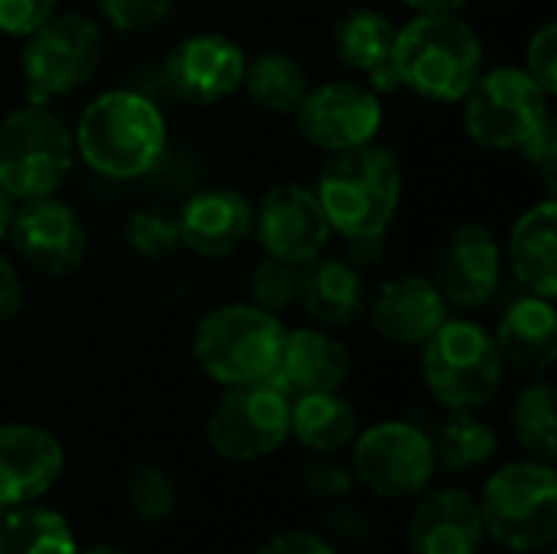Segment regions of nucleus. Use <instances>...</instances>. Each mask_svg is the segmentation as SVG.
Returning <instances> with one entry per match:
<instances>
[{
  "instance_id": "obj_1",
  "label": "nucleus",
  "mask_w": 557,
  "mask_h": 554,
  "mask_svg": "<svg viewBox=\"0 0 557 554\" xmlns=\"http://www.w3.org/2000/svg\"><path fill=\"white\" fill-rule=\"evenodd\" d=\"M72 140L75 157L98 176L137 180L160 163L166 150V121L147 95L111 88L85 104Z\"/></svg>"
},
{
  "instance_id": "obj_2",
  "label": "nucleus",
  "mask_w": 557,
  "mask_h": 554,
  "mask_svg": "<svg viewBox=\"0 0 557 554\" xmlns=\"http://www.w3.org/2000/svg\"><path fill=\"white\" fill-rule=\"evenodd\" d=\"M313 193L333 232L349 242H379L401 202V167L392 150L372 140L333 153Z\"/></svg>"
},
{
  "instance_id": "obj_3",
  "label": "nucleus",
  "mask_w": 557,
  "mask_h": 554,
  "mask_svg": "<svg viewBox=\"0 0 557 554\" xmlns=\"http://www.w3.org/2000/svg\"><path fill=\"white\" fill-rule=\"evenodd\" d=\"M398 85L428 101H460L483 72V42L460 13H414L395 33Z\"/></svg>"
},
{
  "instance_id": "obj_4",
  "label": "nucleus",
  "mask_w": 557,
  "mask_h": 554,
  "mask_svg": "<svg viewBox=\"0 0 557 554\" xmlns=\"http://www.w3.org/2000/svg\"><path fill=\"white\" fill-rule=\"evenodd\" d=\"M284 340L287 327L277 320V313L258 304H222L196 323L193 356L199 369L222 389L255 385L274 379Z\"/></svg>"
},
{
  "instance_id": "obj_5",
  "label": "nucleus",
  "mask_w": 557,
  "mask_h": 554,
  "mask_svg": "<svg viewBox=\"0 0 557 554\" xmlns=\"http://www.w3.org/2000/svg\"><path fill=\"white\" fill-rule=\"evenodd\" d=\"M483 529L503 549L532 554L557 539V477L552 464L516 460L499 467L480 500Z\"/></svg>"
},
{
  "instance_id": "obj_6",
  "label": "nucleus",
  "mask_w": 557,
  "mask_h": 554,
  "mask_svg": "<svg viewBox=\"0 0 557 554\" xmlns=\"http://www.w3.org/2000/svg\"><path fill=\"white\" fill-rule=\"evenodd\" d=\"M75 163L72 127L49 108L26 101L0 118V189L16 202L52 196Z\"/></svg>"
},
{
  "instance_id": "obj_7",
  "label": "nucleus",
  "mask_w": 557,
  "mask_h": 554,
  "mask_svg": "<svg viewBox=\"0 0 557 554\" xmlns=\"http://www.w3.org/2000/svg\"><path fill=\"white\" fill-rule=\"evenodd\" d=\"M421 349L424 382L447 411H476L499 395L506 366L480 323L447 317Z\"/></svg>"
},
{
  "instance_id": "obj_8",
  "label": "nucleus",
  "mask_w": 557,
  "mask_h": 554,
  "mask_svg": "<svg viewBox=\"0 0 557 554\" xmlns=\"http://www.w3.org/2000/svg\"><path fill=\"white\" fill-rule=\"evenodd\" d=\"M548 98L552 95L525 69L503 65L493 72H480L460 98L463 127L480 147L522 150L552 114Z\"/></svg>"
},
{
  "instance_id": "obj_9",
  "label": "nucleus",
  "mask_w": 557,
  "mask_h": 554,
  "mask_svg": "<svg viewBox=\"0 0 557 554\" xmlns=\"http://www.w3.org/2000/svg\"><path fill=\"white\" fill-rule=\"evenodd\" d=\"M104 52L101 26L82 13H52L23 46V82L33 104H49L78 91L98 69Z\"/></svg>"
},
{
  "instance_id": "obj_10",
  "label": "nucleus",
  "mask_w": 557,
  "mask_h": 554,
  "mask_svg": "<svg viewBox=\"0 0 557 554\" xmlns=\"http://www.w3.org/2000/svg\"><path fill=\"white\" fill-rule=\"evenodd\" d=\"M206 438L228 464L264 460L290 438V398L274 382L225 389L209 411Z\"/></svg>"
},
{
  "instance_id": "obj_11",
  "label": "nucleus",
  "mask_w": 557,
  "mask_h": 554,
  "mask_svg": "<svg viewBox=\"0 0 557 554\" xmlns=\"http://www.w3.org/2000/svg\"><path fill=\"white\" fill-rule=\"evenodd\" d=\"M352 473L379 500L421 496L437 470L431 438L408 421H382L352 441Z\"/></svg>"
},
{
  "instance_id": "obj_12",
  "label": "nucleus",
  "mask_w": 557,
  "mask_h": 554,
  "mask_svg": "<svg viewBox=\"0 0 557 554\" xmlns=\"http://www.w3.org/2000/svg\"><path fill=\"white\" fill-rule=\"evenodd\" d=\"M294 114L304 140L326 153H343L372 144L385 121L382 98L366 82L317 85L304 95Z\"/></svg>"
},
{
  "instance_id": "obj_13",
  "label": "nucleus",
  "mask_w": 557,
  "mask_h": 554,
  "mask_svg": "<svg viewBox=\"0 0 557 554\" xmlns=\"http://www.w3.org/2000/svg\"><path fill=\"white\" fill-rule=\"evenodd\" d=\"M251 232L258 235V245L264 248L268 258H277L297 268L320 258L333 235L317 193L300 183L271 186L255 206Z\"/></svg>"
},
{
  "instance_id": "obj_14",
  "label": "nucleus",
  "mask_w": 557,
  "mask_h": 554,
  "mask_svg": "<svg viewBox=\"0 0 557 554\" xmlns=\"http://www.w3.org/2000/svg\"><path fill=\"white\" fill-rule=\"evenodd\" d=\"M10 242L16 255L46 278H65L78 271L88 251V235L78 212L52 196L23 199L13 212Z\"/></svg>"
},
{
  "instance_id": "obj_15",
  "label": "nucleus",
  "mask_w": 557,
  "mask_h": 554,
  "mask_svg": "<svg viewBox=\"0 0 557 554\" xmlns=\"http://www.w3.org/2000/svg\"><path fill=\"white\" fill-rule=\"evenodd\" d=\"M434 284L444 294L447 307H457V310L486 307L503 284L499 238L480 222L454 229L437 251Z\"/></svg>"
},
{
  "instance_id": "obj_16",
  "label": "nucleus",
  "mask_w": 557,
  "mask_h": 554,
  "mask_svg": "<svg viewBox=\"0 0 557 554\" xmlns=\"http://www.w3.org/2000/svg\"><path fill=\"white\" fill-rule=\"evenodd\" d=\"M245 49L225 33H193L166 56L170 88L193 104H215L232 98L245 78Z\"/></svg>"
},
{
  "instance_id": "obj_17",
  "label": "nucleus",
  "mask_w": 557,
  "mask_h": 554,
  "mask_svg": "<svg viewBox=\"0 0 557 554\" xmlns=\"http://www.w3.org/2000/svg\"><path fill=\"white\" fill-rule=\"evenodd\" d=\"M447 300L434 278L405 271L385 278L372 297H366V313L379 336L395 346H424L447 320Z\"/></svg>"
},
{
  "instance_id": "obj_18",
  "label": "nucleus",
  "mask_w": 557,
  "mask_h": 554,
  "mask_svg": "<svg viewBox=\"0 0 557 554\" xmlns=\"http://www.w3.org/2000/svg\"><path fill=\"white\" fill-rule=\"evenodd\" d=\"M176 225L180 248H189L199 258H228L251 235L255 206L232 186H209L183 202Z\"/></svg>"
},
{
  "instance_id": "obj_19",
  "label": "nucleus",
  "mask_w": 557,
  "mask_h": 554,
  "mask_svg": "<svg viewBox=\"0 0 557 554\" xmlns=\"http://www.w3.org/2000/svg\"><path fill=\"white\" fill-rule=\"evenodd\" d=\"M65 467L62 444L36 424H0V509H16L59 480Z\"/></svg>"
},
{
  "instance_id": "obj_20",
  "label": "nucleus",
  "mask_w": 557,
  "mask_h": 554,
  "mask_svg": "<svg viewBox=\"0 0 557 554\" xmlns=\"http://www.w3.org/2000/svg\"><path fill=\"white\" fill-rule=\"evenodd\" d=\"M483 539L480 503L454 487L424 493L408 522V545L414 554H480Z\"/></svg>"
},
{
  "instance_id": "obj_21",
  "label": "nucleus",
  "mask_w": 557,
  "mask_h": 554,
  "mask_svg": "<svg viewBox=\"0 0 557 554\" xmlns=\"http://www.w3.org/2000/svg\"><path fill=\"white\" fill-rule=\"evenodd\" d=\"M346 379H349V349L333 333H326V327L287 330L281 366L271 379L287 398L339 392Z\"/></svg>"
},
{
  "instance_id": "obj_22",
  "label": "nucleus",
  "mask_w": 557,
  "mask_h": 554,
  "mask_svg": "<svg viewBox=\"0 0 557 554\" xmlns=\"http://www.w3.org/2000/svg\"><path fill=\"white\" fill-rule=\"evenodd\" d=\"M493 340L503 366L525 376H545L557 359L555 300L539 294L516 297L499 317Z\"/></svg>"
},
{
  "instance_id": "obj_23",
  "label": "nucleus",
  "mask_w": 557,
  "mask_h": 554,
  "mask_svg": "<svg viewBox=\"0 0 557 554\" xmlns=\"http://www.w3.org/2000/svg\"><path fill=\"white\" fill-rule=\"evenodd\" d=\"M395 33L398 26L382 10H372V7H356L343 13L333 29V46H336L339 62L366 75L369 88H375L379 95L398 88V75L392 65Z\"/></svg>"
},
{
  "instance_id": "obj_24",
  "label": "nucleus",
  "mask_w": 557,
  "mask_h": 554,
  "mask_svg": "<svg viewBox=\"0 0 557 554\" xmlns=\"http://www.w3.org/2000/svg\"><path fill=\"white\" fill-rule=\"evenodd\" d=\"M509 264L529 294L557 297V199L545 196L525 209L509 232Z\"/></svg>"
},
{
  "instance_id": "obj_25",
  "label": "nucleus",
  "mask_w": 557,
  "mask_h": 554,
  "mask_svg": "<svg viewBox=\"0 0 557 554\" xmlns=\"http://www.w3.org/2000/svg\"><path fill=\"white\" fill-rule=\"evenodd\" d=\"M366 281L343 258H313L300 268L297 300L320 327H349L366 313Z\"/></svg>"
},
{
  "instance_id": "obj_26",
  "label": "nucleus",
  "mask_w": 557,
  "mask_h": 554,
  "mask_svg": "<svg viewBox=\"0 0 557 554\" xmlns=\"http://www.w3.org/2000/svg\"><path fill=\"white\" fill-rule=\"evenodd\" d=\"M359 434L356 408L336 392L290 398V438L310 454H343Z\"/></svg>"
},
{
  "instance_id": "obj_27",
  "label": "nucleus",
  "mask_w": 557,
  "mask_h": 554,
  "mask_svg": "<svg viewBox=\"0 0 557 554\" xmlns=\"http://www.w3.org/2000/svg\"><path fill=\"white\" fill-rule=\"evenodd\" d=\"M242 88L261 111L294 114L304 95L310 91V78H307V69L290 52L271 49L245 62Z\"/></svg>"
},
{
  "instance_id": "obj_28",
  "label": "nucleus",
  "mask_w": 557,
  "mask_h": 554,
  "mask_svg": "<svg viewBox=\"0 0 557 554\" xmlns=\"http://www.w3.org/2000/svg\"><path fill=\"white\" fill-rule=\"evenodd\" d=\"M428 438H431L437 467L450 473L476 470L490 464L499 451V434L486 421H480L473 411H450Z\"/></svg>"
},
{
  "instance_id": "obj_29",
  "label": "nucleus",
  "mask_w": 557,
  "mask_h": 554,
  "mask_svg": "<svg viewBox=\"0 0 557 554\" xmlns=\"http://www.w3.org/2000/svg\"><path fill=\"white\" fill-rule=\"evenodd\" d=\"M72 526L42 506H16L0 516V554H75Z\"/></svg>"
},
{
  "instance_id": "obj_30",
  "label": "nucleus",
  "mask_w": 557,
  "mask_h": 554,
  "mask_svg": "<svg viewBox=\"0 0 557 554\" xmlns=\"http://www.w3.org/2000/svg\"><path fill=\"white\" fill-rule=\"evenodd\" d=\"M512 434L519 447L542 464H552L557 454V418H555V385L532 382L516 395L512 405Z\"/></svg>"
},
{
  "instance_id": "obj_31",
  "label": "nucleus",
  "mask_w": 557,
  "mask_h": 554,
  "mask_svg": "<svg viewBox=\"0 0 557 554\" xmlns=\"http://www.w3.org/2000/svg\"><path fill=\"white\" fill-rule=\"evenodd\" d=\"M127 503H131V513L140 522H147V526L166 522L176 513L173 477L157 464H140L127 480Z\"/></svg>"
},
{
  "instance_id": "obj_32",
  "label": "nucleus",
  "mask_w": 557,
  "mask_h": 554,
  "mask_svg": "<svg viewBox=\"0 0 557 554\" xmlns=\"http://www.w3.org/2000/svg\"><path fill=\"white\" fill-rule=\"evenodd\" d=\"M124 238L137 258L160 261L180 248V225L163 209H137L124 225Z\"/></svg>"
},
{
  "instance_id": "obj_33",
  "label": "nucleus",
  "mask_w": 557,
  "mask_h": 554,
  "mask_svg": "<svg viewBox=\"0 0 557 554\" xmlns=\"http://www.w3.org/2000/svg\"><path fill=\"white\" fill-rule=\"evenodd\" d=\"M297 291H300V268L297 264H287V261L264 255V261L251 271V304H258L271 313L287 310L297 300Z\"/></svg>"
},
{
  "instance_id": "obj_34",
  "label": "nucleus",
  "mask_w": 557,
  "mask_h": 554,
  "mask_svg": "<svg viewBox=\"0 0 557 554\" xmlns=\"http://www.w3.org/2000/svg\"><path fill=\"white\" fill-rule=\"evenodd\" d=\"M300 483L313 500L323 503H343L352 487H356V473L349 464H343L336 454H313L304 467H300Z\"/></svg>"
},
{
  "instance_id": "obj_35",
  "label": "nucleus",
  "mask_w": 557,
  "mask_h": 554,
  "mask_svg": "<svg viewBox=\"0 0 557 554\" xmlns=\"http://www.w3.org/2000/svg\"><path fill=\"white\" fill-rule=\"evenodd\" d=\"M104 20L117 33H147L157 29L166 16L173 0H98Z\"/></svg>"
},
{
  "instance_id": "obj_36",
  "label": "nucleus",
  "mask_w": 557,
  "mask_h": 554,
  "mask_svg": "<svg viewBox=\"0 0 557 554\" xmlns=\"http://www.w3.org/2000/svg\"><path fill=\"white\" fill-rule=\"evenodd\" d=\"M548 95H557V23L548 20L525 46V65H522Z\"/></svg>"
},
{
  "instance_id": "obj_37",
  "label": "nucleus",
  "mask_w": 557,
  "mask_h": 554,
  "mask_svg": "<svg viewBox=\"0 0 557 554\" xmlns=\"http://www.w3.org/2000/svg\"><path fill=\"white\" fill-rule=\"evenodd\" d=\"M55 7L59 0H0V33L26 39L55 13Z\"/></svg>"
},
{
  "instance_id": "obj_38",
  "label": "nucleus",
  "mask_w": 557,
  "mask_h": 554,
  "mask_svg": "<svg viewBox=\"0 0 557 554\" xmlns=\"http://www.w3.org/2000/svg\"><path fill=\"white\" fill-rule=\"evenodd\" d=\"M525 160L539 170L548 196H555L557 189V121L555 114L545 118V124L532 134V140L522 147Z\"/></svg>"
},
{
  "instance_id": "obj_39",
  "label": "nucleus",
  "mask_w": 557,
  "mask_h": 554,
  "mask_svg": "<svg viewBox=\"0 0 557 554\" xmlns=\"http://www.w3.org/2000/svg\"><path fill=\"white\" fill-rule=\"evenodd\" d=\"M323 529L346 545H372L379 535V526L356 506H333L323 519Z\"/></svg>"
},
{
  "instance_id": "obj_40",
  "label": "nucleus",
  "mask_w": 557,
  "mask_h": 554,
  "mask_svg": "<svg viewBox=\"0 0 557 554\" xmlns=\"http://www.w3.org/2000/svg\"><path fill=\"white\" fill-rule=\"evenodd\" d=\"M255 554H336V549L317 532H281L261 542Z\"/></svg>"
},
{
  "instance_id": "obj_41",
  "label": "nucleus",
  "mask_w": 557,
  "mask_h": 554,
  "mask_svg": "<svg viewBox=\"0 0 557 554\" xmlns=\"http://www.w3.org/2000/svg\"><path fill=\"white\" fill-rule=\"evenodd\" d=\"M23 307V281H20V271L16 264L0 251V327L16 320Z\"/></svg>"
},
{
  "instance_id": "obj_42",
  "label": "nucleus",
  "mask_w": 557,
  "mask_h": 554,
  "mask_svg": "<svg viewBox=\"0 0 557 554\" xmlns=\"http://www.w3.org/2000/svg\"><path fill=\"white\" fill-rule=\"evenodd\" d=\"M470 0H405L414 13H460Z\"/></svg>"
},
{
  "instance_id": "obj_43",
  "label": "nucleus",
  "mask_w": 557,
  "mask_h": 554,
  "mask_svg": "<svg viewBox=\"0 0 557 554\" xmlns=\"http://www.w3.org/2000/svg\"><path fill=\"white\" fill-rule=\"evenodd\" d=\"M13 212H16V199H13V196H7V193L0 189V245H3L7 238H10Z\"/></svg>"
},
{
  "instance_id": "obj_44",
  "label": "nucleus",
  "mask_w": 557,
  "mask_h": 554,
  "mask_svg": "<svg viewBox=\"0 0 557 554\" xmlns=\"http://www.w3.org/2000/svg\"><path fill=\"white\" fill-rule=\"evenodd\" d=\"M75 554H131V552H124V549H117V545H91V549H85V552H75Z\"/></svg>"
},
{
  "instance_id": "obj_45",
  "label": "nucleus",
  "mask_w": 557,
  "mask_h": 554,
  "mask_svg": "<svg viewBox=\"0 0 557 554\" xmlns=\"http://www.w3.org/2000/svg\"><path fill=\"white\" fill-rule=\"evenodd\" d=\"M3 513H7V509H0V516H3Z\"/></svg>"
}]
</instances>
